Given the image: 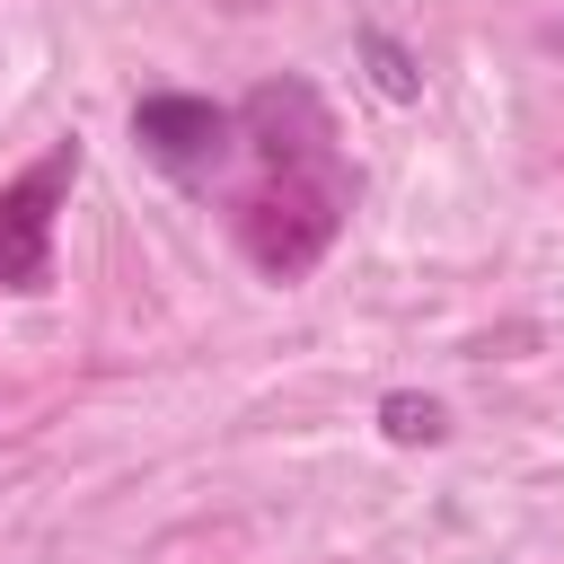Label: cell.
I'll return each instance as SVG.
<instances>
[{
  "label": "cell",
  "instance_id": "277c9868",
  "mask_svg": "<svg viewBox=\"0 0 564 564\" xmlns=\"http://www.w3.org/2000/svg\"><path fill=\"white\" fill-rule=\"evenodd\" d=\"M379 432H388L397 449H432V441H449V414H441V397H423V388H388V397H379Z\"/></svg>",
  "mask_w": 564,
  "mask_h": 564
},
{
  "label": "cell",
  "instance_id": "6da1fadb",
  "mask_svg": "<svg viewBox=\"0 0 564 564\" xmlns=\"http://www.w3.org/2000/svg\"><path fill=\"white\" fill-rule=\"evenodd\" d=\"M79 176V141H53L9 194H0V282L9 291H53V203Z\"/></svg>",
  "mask_w": 564,
  "mask_h": 564
},
{
  "label": "cell",
  "instance_id": "7a4b0ae2",
  "mask_svg": "<svg viewBox=\"0 0 564 564\" xmlns=\"http://www.w3.org/2000/svg\"><path fill=\"white\" fill-rule=\"evenodd\" d=\"M132 141H141V159L150 167H167V176H212L220 159H229V141H238V123H229V106H212V97H185V88H150V97H132Z\"/></svg>",
  "mask_w": 564,
  "mask_h": 564
},
{
  "label": "cell",
  "instance_id": "3957f363",
  "mask_svg": "<svg viewBox=\"0 0 564 564\" xmlns=\"http://www.w3.org/2000/svg\"><path fill=\"white\" fill-rule=\"evenodd\" d=\"M352 53H361V70H370V88H379L388 106H414V97H423V62H414L388 26H361V35H352Z\"/></svg>",
  "mask_w": 564,
  "mask_h": 564
},
{
  "label": "cell",
  "instance_id": "5b68a950",
  "mask_svg": "<svg viewBox=\"0 0 564 564\" xmlns=\"http://www.w3.org/2000/svg\"><path fill=\"white\" fill-rule=\"evenodd\" d=\"M220 9H264V0H220Z\"/></svg>",
  "mask_w": 564,
  "mask_h": 564
}]
</instances>
